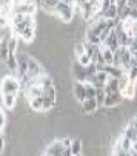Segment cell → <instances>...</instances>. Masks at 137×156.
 I'll use <instances>...</instances> for the list:
<instances>
[{
    "mask_svg": "<svg viewBox=\"0 0 137 156\" xmlns=\"http://www.w3.org/2000/svg\"><path fill=\"white\" fill-rule=\"evenodd\" d=\"M54 12L60 17V20L63 23H71L73 19H74V5L73 3H68V2H59L57 6L54 8Z\"/></svg>",
    "mask_w": 137,
    "mask_h": 156,
    "instance_id": "cell-1",
    "label": "cell"
},
{
    "mask_svg": "<svg viewBox=\"0 0 137 156\" xmlns=\"http://www.w3.org/2000/svg\"><path fill=\"white\" fill-rule=\"evenodd\" d=\"M22 83L17 76H3L2 79V94H19Z\"/></svg>",
    "mask_w": 137,
    "mask_h": 156,
    "instance_id": "cell-2",
    "label": "cell"
},
{
    "mask_svg": "<svg viewBox=\"0 0 137 156\" xmlns=\"http://www.w3.org/2000/svg\"><path fill=\"white\" fill-rule=\"evenodd\" d=\"M40 74H43V68L40 66V63L34 59V57H29L28 60V79H34V77H39Z\"/></svg>",
    "mask_w": 137,
    "mask_h": 156,
    "instance_id": "cell-3",
    "label": "cell"
},
{
    "mask_svg": "<svg viewBox=\"0 0 137 156\" xmlns=\"http://www.w3.org/2000/svg\"><path fill=\"white\" fill-rule=\"evenodd\" d=\"M73 93H74L76 101L82 104L86 99V83L80 82V80H76L74 82V88H73Z\"/></svg>",
    "mask_w": 137,
    "mask_h": 156,
    "instance_id": "cell-4",
    "label": "cell"
},
{
    "mask_svg": "<svg viewBox=\"0 0 137 156\" xmlns=\"http://www.w3.org/2000/svg\"><path fill=\"white\" fill-rule=\"evenodd\" d=\"M80 105H82V111H83V113H86V115L96 113V111L99 110V107H100L96 98H86Z\"/></svg>",
    "mask_w": 137,
    "mask_h": 156,
    "instance_id": "cell-5",
    "label": "cell"
},
{
    "mask_svg": "<svg viewBox=\"0 0 137 156\" xmlns=\"http://www.w3.org/2000/svg\"><path fill=\"white\" fill-rule=\"evenodd\" d=\"M122 101H123V96H122L120 91H117V93H109V94H106V99H105L103 107H106V108H114V107L120 105Z\"/></svg>",
    "mask_w": 137,
    "mask_h": 156,
    "instance_id": "cell-6",
    "label": "cell"
},
{
    "mask_svg": "<svg viewBox=\"0 0 137 156\" xmlns=\"http://www.w3.org/2000/svg\"><path fill=\"white\" fill-rule=\"evenodd\" d=\"M63 142L62 141H54L53 144H50L48 147H46V153L48 156H62L63 154Z\"/></svg>",
    "mask_w": 137,
    "mask_h": 156,
    "instance_id": "cell-7",
    "label": "cell"
},
{
    "mask_svg": "<svg viewBox=\"0 0 137 156\" xmlns=\"http://www.w3.org/2000/svg\"><path fill=\"white\" fill-rule=\"evenodd\" d=\"M103 47H108L109 50H112V51H116L119 47H120V43H119V39H117V36H116V31H112L108 37H106V40L102 43Z\"/></svg>",
    "mask_w": 137,
    "mask_h": 156,
    "instance_id": "cell-8",
    "label": "cell"
},
{
    "mask_svg": "<svg viewBox=\"0 0 137 156\" xmlns=\"http://www.w3.org/2000/svg\"><path fill=\"white\" fill-rule=\"evenodd\" d=\"M105 91H106V94L120 91V87H119V79H117V77H109V80H108V82H106V85H105Z\"/></svg>",
    "mask_w": 137,
    "mask_h": 156,
    "instance_id": "cell-9",
    "label": "cell"
},
{
    "mask_svg": "<svg viewBox=\"0 0 137 156\" xmlns=\"http://www.w3.org/2000/svg\"><path fill=\"white\" fill-rule=\"evenodd\" d=\"M122 136L128 138V139H129V141H132V142H135V141H137V131H135V128H134V124H132V122H129V124L123 128Z\"/></svg>",
    "mask_w": 137,
    "mask_h": 156,
    "instance_id": "cell-10",
    "label": "cell"
},
{
    "mask_svg": "<svg viewBox=\"0 0 137 156\" xmlns=\"http://www.w3.org/2000/svg\"><path fill=\"white\" fill-rule=\"evenodd\" d=\"M17 102V94H2V105L8 110H12Z\"/></svg>",
    "mask_w": 137,
    "mask_h": 156,
    "instance_id": "cell-11",
    "label": "cell"
},
{
    "mask_svg": "<svg viewBox=\"0 0 137 156\" xmlns=\"http://www.w3.org/2000/svg\"><path fill=\"white\" fill-rule=\"evenodd\" d=\"M103 17L105 19H114V20H117L119 19V8L116 3H111V6L103 12Z\"/></svg>",
    "mask_w": 137,
    "mask_h": 156,
    "instance_id": "cell-12",
    "label": "cell"
},
{
    "mask_svg": "<svg viewBox=\"0 0 137 156\" xmlns=\"http://www.w3.org/2000/svg\"><path fill=\"white\" fill-rule=\"evenodd\" d=\"M122 93V96H123V99H126V101H131V99H134V94H135V83H129L125 90H122L120 91Z\"/></svg>",
    "mask_w": 137,
    "mask_h": 156,
    "instance_id": "cell-13",
    "label": "cell"
},
{
    "mask_svg": "<svg viewBox=\"0 0 137 156\" xmlns=\"http://www.w3.org/2000/svg\"><path fill=\"white\" fill-rule=\"evenodd\" d=\"M100 47H102V54H103L106 65H114V51L109 50L108 47H103V45H100Z\"/></svg>",
    "mask_w": 137,
    "mask_h": 156,
    "instance_id": "cell-14",
    "label": "cell"
},
{
    "mask_svg": "<svg viewBox=\"0 0 137 156\" xmlns=\"http://www.w3.org/2000/svg\"><path fill=\"white\" fill-rule=\"evenodd\" d=\"M28 104H29V107H31L33 111H43V96H42V98L29 99Z\"/></svg>",
    "mask_w": 137,
    "mask_h": 156,
    "instance_id": "cell-15",
    "label": "cell"
},
{
    "mask_svg": "<svg viewBox=\"0 0 137 156\" xmlns=\"http://www.w3.org/2000/svg\"><path fill=\"white\" fill-rule=\"evenodd\" d=\"M71 150H73V154H82V151H83V142H82L79 138L73 139Z\"/></svg>",
    "mask_w": 137,
    "mask_h": 156,
    "instance_id": "cell-16",
    "label": "cell"
},
{
    "mask_svg": "<svg viewBox=\"0 0 137 156\" xmlns=\"http://www.w3.org/2000/svg\"><path fill=\"white\" fill-rule=\"evenodd\" d=\"M117 144H119L123 150H126V151H131V150H132V147H134V142H132V141H129V139H128V138H125V136H122V138H120V141H119Z\"/></svg>",
    "mask_w": 137,
    "mask_h": 156,
    "instance_id": "cell-17",
    "label": "cell"
},
{
    "mask_svg": "<svg viewBox=\"0 0 137 156\" xmlns=\"http://www.w3.org/2000/svg\"><path fill=\"white\" fill-rule=\"evenodd\" d=\"M77 62H79L82 66H88V65L93 63V57H91L88 53H85V54H82L80 57H77Z\"/></svg>",
    "mask_w": 137,
    "mask_h": 156,
    "instance_id": "cell-18",
    "label": "cell"
},
{
    "mask_svg": "<svg viewBox=\"0 0 137 156\" xmlns=\"http://www.w3.org/2000/svg\"><path fill=\"white\" fill-rule=\"evenodd\" d=\"M129 83H131V80H129V77H128V73H123V74L119 77V87H120V91H122V90H125V88H126Z\"/></svg>",
    "mask_w": 137,
    "mask_h": 156,
    "instance_id": "cell-19",
    "label": "cell"
},
{
    "mask_svg": "<svg viewBox=\"0 0 137 156\" xmlns=\"http://www.w3.org/2000/svg\"><path fill=\"white\" fill-rule=\"evenodd\" d=\"M96 99L99 102L100 107H103L105 104V99H106V91H105V88H97V94H96Z\"/></svg>",
    "mask_w": 137,
    "mask_h": 156,
    "instance_id": "cell-20",
    "label": "cell"
},
{
    "mask_svg": "<svg viewBox=\"0 0 137 156\" xmlns=\"http://www.w3.org/2000/svg\"><path fill=\"white\" fill-rule=\"evenodd\" d=\"M126 73H128L129 80H131L132 83H135V82H137V65H132V66H131V68H129Z\"/></svg>",
    "mask_w": 137,
    "mask_h": 156,
    "instance_id": "cell-21",
    "label": "cell"
},
{
    "mask_svg": "<svg viewBox=\"0 0 137 156\" xmlns=\"http://www.w3.org/2000/svg\"><path fill=\"white\" fill-rule=\"evenodd\" d=\"M85 53H86L85 43H77L76 48H74V54H76L77 57H80V56H82V54H85Z\"/></svg>",
    "mask_w": 137,
    "mask_h": 156,
    "instance_id": "cell-22",
    "label": "cell"
},
{
    "mask_svg": "<svg viewBox=\"0 0 137 156\" xmlns=\"http://www.w3.org/2000/svg\"><path fill=\"white\" fill-rule=\"evenodd\" d=\"M116 5H117V8H119V14H120L125 8H128V0H117Z\"/></svg>",
    "mask_w": 137,
    "mask_h": 156,
    "instance_id": "cell-23",
    "label": "cell"
},
{
    "mask_svg": "<svg viewBox=\"0 0 137 156\" xmlns=\"http://www.w3.org/2000/svg\"><path fill=\"white\" fill-rule=\"evenodd\" d=\"M62 156H74V154H73L71 147H65V148H63V154H62Z\"/></svg>",
    "mask_w": 137,
    "mask_h": 156,
    "instance_id": "cell-24",
    "label": "cell"
},
{
    "mask_svg": "<svg viewBox=\"0 0 137 156\" xmlns=\"http://www.w3.org/2000/svg\"><path fill=\"white\" fill-rule=\"evenodd\" d=\"M111 2H112V3H116V2H117V0H111Z\"/></svg>",
    "mask_w": 137,
    "mask_h": 156,
    "instance_id": "cell-25",
    "label": "cell"
}]
</instances>
